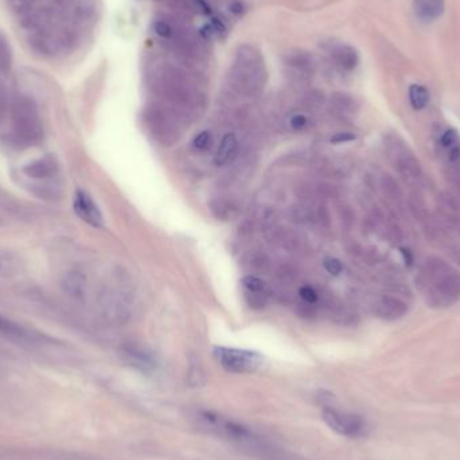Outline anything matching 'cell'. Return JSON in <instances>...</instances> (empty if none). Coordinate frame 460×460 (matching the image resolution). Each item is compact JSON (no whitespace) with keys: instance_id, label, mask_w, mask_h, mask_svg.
I'll use <instances>...</instances> for the list:
<instances>
[{"instance_id":"44dd1931","label":"cell","mask_w":460,"mask_h":460,"mask_svg":"<svg viewBox=\"0 0 460 460\" xmlns=\"http://www.w3.org/2000/svg\"><path fill=\"white\" fill-rule=\"evenodd\" d=\"M0 332L7 334V335H14V337H22L23 335V328L15 322L4 318L0 315Z\"/></svg>"},{"instance_id":"484cf974","label":"cell","mask_w":460,"mask_h":460,"mask_svg":"<svg viewBox=\"0 0 460 460\" xmlns=\"http://www.w3.org/2000/svg\"><path fill=\"white\" fill-rule=\"evenodd\" d=\"M210 141H212V136H210V134H209L208 131H203V132H201L199 135L195 136L192 144H194V147L198 148V150H205V148L209 147Z\"/></svg>"},{"instance_id":"5bb4252c","label":"cell","mask_w":460,"mask_h":460,"mask_svg":"<svg viewBox=\"0 0 460 460\" xmlns=\"http://www.w3.org/2000/svg\"><path fill=\"white\" fill-rule=\"evenodd\" d=\"M58 171V163L53 157H46L42 159H38L35 162L30 163L25 168L23 172L34 179H46L53 177Z\"/></svg>"},{"instance_id":"cb8c5ba5","label":"cell","mask_w":460,"mask_h":460,"mask_svg":"<svg viewBox=\"0 0 460 460\" xmlns=\"http://www.w3.org/2000/svg\"><path fill=\"white\" fill-rule=\"evenodd\" d=\"M299 295H300V299L306 303H311V304H315L318 301V292L310 287V286H303L300 290H299Z\"/></svg>"},{"instance_id":"8fae6325","label":"cell","mask_w":460,"mask_h":460,"mask_svg":"<svg viewBox=\"0 0 460 460\" xmlns=\"http://www.w3.org/2000/svg\"><path fill=\"white\" fill-rule=\"evenodd\" d=\"M290 73L297 79H307L314 73V57L308 52H292L284 59Z\"/></svg>"},{"instance_id":"4dcf8cb0","label":"cell","mask_w":460,"mask_h":460,"mask_svg":"<svg viewBox=\"0 0 460 460\" xmlns=\"http://www.w3.org/2000/svg\"><path fill=\"white\" fill-rule=\"evenodd\" d=\"M401 254H403V257H404V260H406V266H412V263H413L412 253H410L409 250H406V249H401Z\"/></svg>"},{"instance_id":"d4e9b609","label":"cell","mask_w":460,"mask_h":460,"mask_svg":"<svg viewBox=\"0 0 460 460\" xmlns=\"http://www.w3.org/2000/svg\"><path fill=\"white\" fill-rule=\"evenodd\" d=\"M325 268L326 271L331 273L332 276H338V274H341L342 271H343L342 263L338 259H334V257H330V259L326 260Z\"/></svg>"},{"instance_id":"8992f818","label":"cell","mask_w":460,"mask_h":460,"mask_svg":"<svg viewBox=\"0 0 460 460\" xmlns=\"http://www.w3.org/2000/svg\"><path fill=\"white\" fill-rule=\"evenodd\" d=\"M323 420L332 431L346 437H359L366 430L365 421L361 416L331 406H325Z\"/></svg>"},{"instance_id":"f546056e","label":"cell","mask_w":460,"mask_h":460,"mask_svg":"<svg viewBox=\"0 0 460 460\" xmlns=\"http://www.w3.org/2000/svg\"><path fill=\"white\" fill-rule=\"evenodd\" d=\"M307 126V117L304 116V114H295V116H292V119H291V127L292 128H295V130H301V128H304Z\"/></svg>"},{"instance_id":"83f0119b","label":"cell","mask_w":460,"mask_h":460,"mask_svg":"<svg viewBox=\"0 0 460 460\" xmlns=\"http://www.w3.org/2000/svg\"><path fill=\"white\" fill-rule=\"evenodd\" d=\"M252 267L257 272H266L268 270V260L264 256H254Z\"/></svg>"},{"instance_id":"52a82bcc","label":"cell","mask_w":460,"mask_h":460,"mask_svg":"<svg viewBox=\"0 0 460 460\" xmlns=\"http://www.w3.org/2000/svg\"><path fill=\"white\" fill-rule=\"evenodd\" d=\"M199 420L213 432L218 433L221 436H225L230 440L236 441H246L253 437V434L245 428L244 426L222 417L221 414H217L214 412H201Z\"/></svg>"},{"instance_id":"6da1fadb","label":"cell","mask_w":460,"mask_h":460,"mask_svg":"<svg viewBox=\"0 0 460 460\" xmlns=\"http://www.w3.org/2000/svg\"><path fill=\"white\" fill-rule=\"evenodd\" d=\"M17 17L42 52L54 53L74 39L79 0H10Z\"/></svg>"},{"instance_id":"9a60e30c","label":"cell","mask_w":460,"mask_h":460,"mask_svg":"<svg viewBox=\"0 0 460 460\" xmlns=\"http://www.w3.org/2000/svg\"><path fill=\"white\" fill-rule=\"evenodd\" d=\"M237 147H239V141L234 134H226L223 136L217 150L216 158H214L217 166H223L229 162L237 152Z\"/></svg>"},{"instance_id":"ac0fdd59","label":"cell","mask_w":460,"mask_h":460,"mask_svg":"<svg viewBox=\"0 0 460 460\" xmlns=\"http://www.w3.org/2000/svg\"><path fill=\"white\" fill-rule=\"evenodd\" d=\"M241 284H243L244 291H246V292H259V294L271 295V291H270L268 286L261 279H259L257 276H252V274L245 276L241 280Z\"/></svg>"},{"instance_id":"9c48e42d","label":"cell","mask_w":460,"mask_h":460,"mask_svg":"<svg viewBox=\"0 0 460 460\" xmlns=\"http://www.w3.org/2000/svg\"><path fill=\"white\" fill-rule=\"evenodd\" d=\"M73 209L74 213L81 218L83 222L89 223L93 228H103L104 226V218L103 214L99 209V206L96 205V202L92 199V197L79 190L74 195V201H73Z\"/></svg>"},{"instance_id":"5b68a950","label":"cell","mask_w":460,"mask_h":460,"mask_svg":"<svg viewBox=\"0 0 460 460\" xmlns=\"http://www.w3.org/2000/svg\"><path fill=\"white\" fill-rule=\"evenodd\" d=\"M214 358L226 372L237 374L256 372L264 361L263 355L259 352L232 348H216Z\"/></svg>"},{"instance_id":"d6986e66","label":"cell","mask_w":460,"mask_h":460,"mask_svg":"<svg viewBox=\"0 0 460 460\" xmlns=\"http://www.w3.org/2000/svg\"><path fill=\"white\" fill-rule=\"evenodd\" d=\"M65 286H66L68 292H70L74 297H81L83 287H85V279L77 272H73L66 277Z\"/></svg>"},{"instance_id":"e0dca14e","label":"cell","mask_w":460,"mask_h":460,"mask_svg":"<svg viewBox=\"0 0 460 460\" xmlns=\"http://www.w3.org/2000/svg\"><path fill=\"white\" fill-rule=\"evenodd\" d=\"M379 312L383 315V317H400L406 312V307L401 301L396 300L393 298H383L381 300L379 306Z\"/></svg>"},{"instance_id":"3957f363","label":"cell","mask_w":460,"mask_h":460,"mask_svg":"<svg viewBox=\"0 0 460 460\" xmlns=\"http://www.w3.org/2000/svg\"><path fill=\"white\" fill-rule=\"evenodd\" d=\"M154 85L164 99L179 110L192 109L197 106V94L186 73L181 69L166 63L157 68L152 74Z\"/></svg>"},{"instance_id":"7a4b0ae2","label":"cell","mask_w":460,"mask_h":460,"mask_svg":"<svg viewBox=\"0 0 460 460\" xmlns=\"http://www.w3.org/2000/svg\"><path fill=\"white\" fill-rule=\"evenodd\" d=\"M233 88L244 96H257L267 82V66L259 49L243 45L237 49L230 69Z\"/></svg>"},{"instance_id":"277c9868","label":"cell","mask_w":460,"mask_h":460,"mask_svg":"<svg viewBox=\"0 0 460 460\" xmlns=\"http://www.w3.org/2000/svg\"><path fill=\"white\" fill-rule=\"evenodd\" d=\"M12 128L17 140L22 144L32 146L42 137V123L38 109L28 99H19L12 108Z\"/></svg>"},{"instance_id":"f1b7e54d","label":"cell","mask_w":460,"mask_h":460,"mask_svg":"<svg viewBox=\"0 0 460 460\" xmlns=\"http://www.w3.org/2000/svg\"><path fill=\"white\" fill-rule=\"evenodd\" d=\"M355 140V135L352 132H339L331 137V143L339 144V143H348V141H352Z\"/></svg>"},{"instance_id":"ba28073f","label":"cell","mask_w":460,"mask_h":460,"mask_svg":"<svg viewBox=\"0 0 460 460\" xmlns=\"http://www.w3.org/2000/svg\"><path fill=\"white\" fill-rule=\"evenodd\" d=\"M147 124L151 134L163 146H170L178 140V127L171 116L163 109L152 108L148 110Z\"/></svg>"},{"instance_id":"30bf717a","label":"cell","mask_w":460,"mask_h":460,"mask_svg":"<svg viewBox=\"0 0 460 460\" xmlns=\"http://www.w3.org/2000/svg\"><path fill=\"white\" fill-rule=\"evenodd\" d=\"M123 358L127 363L140 372H152L157 368V361L152 352L139 345H127L123 348Z\"/></svg>"},{"instance_id":"603a6c76","label":"cell","mask_w":460,"mask_h":460,"mask_svg":"<svg viewBox=\"0 0 460 460\" xmlns=\"http://www.w3.org/2000/svg\"><path fill=\"white\" fill-rule=\"evenodd\" d=\"M458 143H459V135L455 130H447L441 136V144L446 148L451 150L452 147L458 146Z\"/></svg>"},{"instance_id":"1f68e13d","label":"cell","mask_w":460,"mask_h":460,"mask_svg":"<svg viewBox=\"0 0 460 460\" xmlns=\"http://www.w3.org/2000/svg\"><path fill=\"white\" fill-rule=\"evenodd\" d=\"M0 73H1V72H0Z\"/></svg>"},{"instance_id":"7c38bea8","label":"cell","mask_w":460,"mask_h":460,"mask_svg":"<svg viewBox=\"0 0 460 460\" xmlns=\"http://www.w3.org/2000/svg\"><path fill=\"white\" fill-rule=\"evenodd\" d=\"M330 53L334 63L343 72H352L359 63V55L349 45H337Z\"/></svg>"},{"instance_id":"2e32d148","label":"cell","mask_w":460,"mask_h":460,"mask_svg":"<svg viewBox=\"0 0 460 460\" xmlns=\"http://www.w3.org/2000/svg\"><path fill=\"white\" fill-rule=\"evenodd\" d=\"M409 101L413 109L421 110L427 107L430 101V93L424 86L413 83L409 88Z\"/></svg>"},{"instance_id":"4316f807","label":"cell","mask_w":460,"mask_h":460,"mask_svg":"<svg viewBox=\"0 0 460 460\" xmlns=\"http://www.w3.org/2000/svg\"><path fill=\"white\" fill-rule=\"evenodd\" d=\"M315 312H317V310H315L314 304H311V303L303 301V303L298 304V314L301 318H311V317L315 315Z\"/></svg>"},{"instance_id":"4fadbf2b","label":"cell","mask_w":460,"mask_h":460,"mask_svg":"<svg viewBox=\"0 0 460 460\" xmlns=\"http://www.w3.org/2000/svg\"><path fill=\"white\" fill-rule=\"evenodd\" d=\"M446 8L444 0H413V11L416 17L424 22L439 19Z\"/></svg>"},{"instance_id":"7402d4cb","label":"cell","mask_w":460,"mask_h":460,"mask_svg":"<svg viewBox=\"0 0 460 460\" xmlns=\"http://www.w3.org/2000/svg\"><path fill=\"white\" fill-rule=\"evenodd\" d=\"M11 65V50L0 34V72H6Z\"/></svg>"},{"instance_id":"ffe728a7","label":"cell","mask_w":460,"mask_h":460,"mask_svg":"<svg viewBox=\"0 0 460 460\" xmlns=\"http://www.w3.org/2000/svg\"><path fill=\"white\" fill-rule=\"evenodd\" d=\"M270 295L268 294H259V292H246L245 291V300L248 306L253 310H261L267 306Z\"/></svg>"}]
</instances>
